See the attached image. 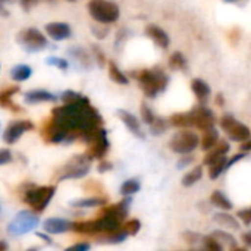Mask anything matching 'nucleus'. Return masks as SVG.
<instances>
[{
    "mask_svg": "<svg viewBox=\"0 0 251 251\" xmlns=\"http://www.w3.org/2000/svg\"><path fill=\"white\" fill-rule=\"evenodd\" d=\"M103 119L96 107L88 101L63 103L53 109L51 119L47 121L43 129V137L49 143H69L75 138H82L85 143L100 128Z\"/></svg>",
    "mask_w": 251,
    "mask_h": 251,
    "instance_id": "f257e3e1",
    "label": "nucleus"
},
{
    "mask_svg": "<svg viewBox=\"0 0 251 251\" xmlns=\"http://www.w3.org/2000/svg\"><path fill=\"white\" fill-rule=\"evenodd\" d=\"M137 78L143 93L150 99H154L159 93L165 91L169 82V76L159 68L143 69L138 72Z\"/></svg>",
    "mask_w": 251,
    "mask_h": 251,
    "instance_id": "f03ea898",
    "label": "nucleus"
},
{
    "mask_svg": "<svg viewBox=\"0 0 251 251\" xmlns=\"http://www.w3.org/2000/svg\"><path fill=\"white\" fill-rule=\"evenodd\" d=\"M88 12L99 24H113L119 19V6L112 0H90Z\"/></svg>",
    "mask_w": 251,
    "mask_h": 251,
    "instance_id": "7ed1b4c3",
    "label": "nucleus"
},
{
    "mask_svg": "<svg viewBox=\"0 0 251 251\" xmlns=\"http://www.w3.org/2000/svg\"><path fill=\"white\" fill-rule=\"evenodd\" d=\"M56 187L54 185H44V187H32L29 190L24 191V201L37 213H41L46 210L51 199L54 197Z\"/></svg>",
    "mask_w": 251,
    "mask_h": 251,
    "instance_id": "20e7f679",
    "label": "nucleus"
},
{
    "mask_svg": "<svg viewBox=\"0 0 251 251\" xmlns=\"http://www.w3.org/2000/svg\"><path fill=\"white\" fill-rule=\"evenodd\" d=\"M91 159L87 154L74 156L63 168H60V174L57 175V182L66 179H81L90 172Z\"/></svg>",
    "mask_w": 251,
    "mask_h": 251,
    "instance_id": "39448f33",
    "label": "nucleus"
},
{
    "mask_svg": "<svg viewBox=\"0 0 251 251\" xmlns=\"http://www.w3.org/2000/svg\"><path fill=\"white\" fill-rule=\"evenodd\" d=\"M35 213L29 210H22L16 213V216L7 225V232L13 237H19V235H25L34 231L40 224V219Z\"/></svg>",
    "mask_w": 251,
    "mask_h": 251,
    "instance_id": "423d86ee",
    "label": "nucleus"
},
{
    "mask_svg": "<svg viewBox=\"0 0 251 251\" xmlns=\"http://www.w3.org/2000/svg\"><path fill=\"white\" fill-rule=\"evenodd\" d=\"M200 143H201L200 137L196 132L184 129V131H179L175 135H172V138L169 141V147L174 153L185 156V154L193 153L200 146Z\"/></svg>",
    "mask_w": 251,
    "mask_h": 251,
    "instance_id": "0eeeda50",
    "label": "nucleus"
},
{
    "mask_svg": "<svg viewBox=\"0 0 251 251\" xmlns=\"http://www.w3.org/2000/svg\"><path fill=\"white\" fill-rule=\"evenodd\" d=\"M16 40L29 53L41 51L47 47V38L37 28H26V29L19 31L16 35Z\"/></svg>",
    "mask_w": 251,
    "mask_h": 251,
    "instance_id": "6e6552de",
    "label": "nucleus"
},
{
    "mask_svg": "<svg viewBox=\"0 0 251 251\" xmlns=\"http://www.w3.org/2000/svg\"><path fill=\"white\" fill-rule=\"evenodd\" d=\"M221 128L228 134V137L232 141L237 143H243L246 140L251 138V131L247 125H244L243 122L237 121L234 116L231 115H225L221 119Z\"/></svg>",
    "mask_w": 251,
    "mask_h": 251,
    "instance_id": "1a4fd4ad",
    "label": "nucleus"
},
{
    "mask_svg": "<svg viewBox=\"0 0 251 251\" xmlns=\"http://www.w3.org/2000/svg\"><path fill=\"white\" fill-rule=\"evenodd\" d=\"M88 150H87V156L93 160V159H103L104 154L107 153L109 147H110V143H109V138H107V131L104 128H99L93 135L91 138L88 140Z\"/></svg>",
    "mask_w": 251,
    "mask_h": 251,
    "instance_id": "9d476101",
    "label": "nucleus"
},
{
    "mask_svg": "<svg viewBox=\"0 0 251 251\" xmlns=\"http://www.w3.org/2000/svg\"><path fill=\"white\" fill-rule=\"evenodd\" d=\"M31 129H34V124L31 121H12L3 132V141L6 144H13L26 131H31Z\"/></svg>",
    "mask_w": 251,
    "mask_h": 251,
    "instance_id": "9b49d317",
    "label": "nucleus"
},
{
    "mask_svg": "<svg viewBox=\"0 0 251 251\" xmlns=\"http://www.w3.org/2000/svg\"><path fill=\"white\" fill-rule=\"evenodd\" d=\"M193 119H194V126H197L200 131H207L210 128H215L216 116L215 113L204 104H200L194 107L193 110Z\"/></svg>",
    "mask_w": 251,
    "mask_h": 251,
    "instance_id": "f8f14e48",
    "label": "nucleus"
},
{
    "mask_svg": "<svg viewBox=\"0 0 251 251\" xmlns=\"http://www.w3.org/2000/svg\"><path fill=\"white\" fill-rule=\"evenodd\" d=\"M96 226L99 234H112L122 229V219L112 213H100V218L96 219Z\"/></svg>",
    "mask_w": 251,
    "mask_h": 251,
    "instance_id": "ddd939ff",
    "label": "nucleus"
},
{
    "mask_svg": "<svg viewBox=\"0 0 251 251\" xmlns=\"http://www.w3.org/2000/svg\"><path fill=\"white\" fill-rule=\"evenodd\" d=\"M116 113H118V116L121 118V121L124 122V125L129 129V132H132V135H135L137 138H141V140L146 138L144 132L141 131L140 121H138V118H137L134 113H131V112H128V110H124V109H119Z\"/></svg>",
    "mask_w": 251,
    "mask_h": 251,
    "instance_id": "4468645a",
    "label": "nucleus"
},
{
    "mask_svg": "<svg viewBox=\"0 0 251 251\" xmlns=\"http://www.w3.org/2000/svg\"><path fill=\"white\" fill-rule=\"evenodd\" d=\"M43 229L49 234L57 235V234H65V232L71 231L72 224L63 218H49L43 222Z\"/></svg>",
    "mask_w": 251,
    "mask_h": 251,
    "instance_id": "2eb2a0df",
    "label": "nucleus"
},
{
    "mask_svg": "<svg viewBox=\"0 0 251 251\" xmlns=\"http://www.w3.org/2000/svg\"><path fill=\"white\" fill-rule=\"evenodd\" d=\"M44 28H46L47 35H49L51 40H54V41L66 40V38H69L71 34H72L71 26H69L68 24H65V22H50V24H47Z\"/></svg>",
    "mask_w": 251,
    "mask_h": 251,
    "instance_id": "dca6fc26",
    "label": "nucleus"
},
{
    "mask_svg": "<svg viewBox=\"0 0 251 251\" xmlns=\"http://www.w3.org/2000/svg\"><path fill=\"white\" fill-rule=\"evenodd\" d=\"M24 100L28 104H37L46 101H57V97L47 90H29L24 94Z\"/></svg>",
    "mask_w": 251,
    "mask_h": 251,
    "instance_id": "f3484780",
    "label": "nucleus"
},
{
    "mask_svg": "<svg viewBox=\"0 0 251 251\" xmlns=\"http://www.w3.org/2000/svg\"><path fill=\"white\" fill-rule=\"evenodd\" d=\"M146 34H147V37H150L162 49H168L169 44H171V38H169L168 32L165 29H162L160 26H157V25H149L146 28Z\"/></svg>",
    "mask_w": 251,
    "mask_h": 251,
    "instance_id": "a211bd4d",
    "label": "nucleus"
},
{
    "mask_svg": "<svg viewBox=\"0 0 251 251\" xmlns=\"http://www.w3.org/2000/svg\"><path fill=\"white\" fill-rule=\"evenodd\" d=\"M229 149H231V146H229L228 141H225V140H224V141H219L212 150L207 151V154H206V157H204V165L210 166V165L215 163L216 160L222 159L224 156H226V153L229 151Z\"/></svg>",
    "mask_w": 251,
    "mask_h": 251,
    "instance_id": "6ab92c4d",
    "label": "nucleus"
},
{
    "mask_svg": "<svg viewBox=\"0 0 251 251\" xmlns=\"http://www.w3.org/2000/svg\"><path fill=\"white\" fill-rule=\"evenodd\" d=\"M191 90H193V93L196 94V97H197L201 103H204V101L210 97V87H209V84H207L206 81H203L201 78H194V79L191 81Z\"/></svg>",
    "mask_w": 251,
    "mask_h": 251,
    "instance_id": "aec40b11",
    "label": "nucleus"
},
{
    "mask_svg": "<svg viewBox=\"0 0 251 251\" xmlns=\"http://www.w3.org/2000/svg\"><path fill=\"white\" fill-rule=\"evenodd\" d=\"M106 204H107V199H104V197H88V199L74 200V201L69 203L71 207H78V209L100 207V206H106Z\"/></svg>",
    "mask_w": 251,
    "mask_h": 251,
    "instance_id": "412c9836",
    "label": "nucleus"
},
{
    "mask_svg": "<svg viewBox=\"0 0 251 251\" xmlns=\"http://www.w3.org/2000/svg\"><path fill=\"white\" fill-rule=\"evenodd\" d=\"M213 221L219 226H222V228H228V229H234V231H238L241 228V225L237 221V218L232 216V215H229V213H225V212L224 213H216L213 216Z\"/></svg>",
    "mask_w": 251,
    "mask_h": 251,
    "instance_id": "4be33fe9",
    "label": "nucleus"
},
{
    "mask_svg": "<svg viewBox=\"0 0 251 251\" xmlns=\"http://www.w3.org/2000/svg\"><path fill=\"white\" fill-rule=\"evenodd\" d=\"M219 141H221V140H219V131H218L216 128H210V129L204 131V134H203V138H201V143H200L201 150L209 151V150H212Z\"/></svg>",
    "mask_w": 251,
    "mask_h": 251,
    "instance_id": "5701e85b",
    "label": "nucleus"
},
{
    "mask_svg": "<svg viewBox=\"0 0 251 251\" xmlns=\"http://www.w3.org/2000/svg\"><path fill=\"white\" fill-rule=\"evenodd\" d=\"M171 125L178 126V128H188L194 125L193 119V112H184V113H175L171 116Z\"/></svg>",
    "mask_w": 251,
    "mask_h": 251,
    "instance_id": "b1692460",
    "label": "nucleus"
},
{
    "mask_svg": "<svg viewBox=\"0 0 251 251\" xmlns=\"http://www.w3.org/2000/svg\"><path fill=\"white\" fill-rule=\"evenodd\" d=\"M212 235L224 246V249H229V250H237L238 249V244H237L235 238L229 232L222 231V229H216V231L212 232Z\"/></svg>",
    "mask_w": 251,
    "mask_h": 251,
    "instance_id": "393cba45",
    "label": "nucleus"
},
{
    "mask_svg": "<svg viewBox=\"0 0 251 251\" xmlns=\"http://www.w3.org/2000/svg\"><path fill=\"white\" fill-rule=\"evenodd\" d=\"M71 231H74V232H76V234H85V235H96V234H99L97 226H96V221L74 222Z\"/></svg>",
    "mask_w": 251,
    "mask_h": 251,
    "instance_id": "a878e982",
    "label": "nucleus"
},
{
    "mask_svg": "<svg viewBox=\"0 0 251 251\" xmlns=\"http://www.w3.org/2000/svg\"><path fill=\"white\" fill-rule=\"evenodd\" d=\"M31 75H32V69H31L28 65H24V63H19V65H16V66H13V68L10 69V76H12V79L18 81V82L26 81Z\"/></svg>",
    "mask_w": 251,
    "mask_h": 251,
    "instance_id": "bb28decb",
    "label": "nucleus"
},
{
    "mask_svg": "<svg viewBox=\"0 0 251 251\" xmlns=\"http://www.w3.org/2000/svg\"><path fill=\"white\" fill-rule=\"evenodd\" d=\"M228 157L226 156H224L222 159H219V160H216L215 163H212L210 166H209V178L210 179H218L226 169H228Z\"/></svg>",
    "mask_w": 251,
    "mask_h": 251,
    "instance_id": "cd10ccee",
    "label": "nucleus"
},
{
    "mask_svg": "<svg viewBox=\"0 0 251 251\" xmlns=\"http://www.w3.org/2000/svg\"><path fill=\"white\" fill-rule=\"evenodd\" d=\"M210 203L222 210H231L232 209V203L231 200L222 193V191H213L210 196Z\"/></svg>",
    "mask_w": 251,
    "mask_h": 251,
    "instance_id": "c85d7f7f",
    "label": "nucleus"
},
{
    "mask_svg": "<svg viewBox=\"0 0 251 251\" xmlns=\"http://www.w3.org/2000/svg\"><path fill=\"white\" fill-rule=\"evenodd\" d=\"M188 62L181 51H175L169 57V68L174 71H187Z\"/></svg>",
    "mask_w": 251,
    "mask_h": 251,
    "instance_id": "c756f323",
    "label": "nucleus"
},
{
    "mask_svg": "<svg viewBox=\"0 0 251 251\" xmlns=\"http://www.w3.org/2000/svg\"><path fill=\"white\" fill-rule=\"evenodd\" d=\"M109 76L112 81H115L116 84H121V85H126L129 82L128 76L118 68V65L115 62H109Z\"/></svg>",
    "mask_w": 251,
    "mask_h": 251,
    "instance_id": "7c9ffc66",
    "label": "nucleus"
},
{
    "mask_svg": "<svg viewBox=\"0 0 251 251\" xmlns=\"http://www.w3.org/2000/svg\"><path fill=\"white\" fill-rule=\"evenodd\" d=\"M18 91H19V87H10V88L3 90L1 94H0V103H1V106H3V107H10V109H15L16 112H19V110H18V106H15L13 101H12V97H13Z\"/></svg>",
    "mask_w": 251,
    "mask_h": 251,
    "instance_id": "2f4dec72",
    "label": "nucleus"
},
{
    "mask_svg": "<svg viewBox=\"0 0 251 251\" xmlns=\"http://www.w3.org/2000/svg\"><path fill=\"white\" fill-rule=\"evenodd\" d=\"M141 188V184L137 178H131V179H126L122 185H121V194L125 196V197H131L134 194H137Z\"/></svg>",
    "mask_w": 251,
    "mask_h": 251,
    "instance_id": "473e14b6",
    "label": "nucleus"
},
{
    "mask_svg": "<svg viewBox=\"0 0 251 251\" xmlns=\"http://www.w3.org/2000/svg\"><path fill=\"white\" fill-rule=\"evenodd\" d=\"M203 176V166H196L194 169H191L188 174L184 175L182 178V185L184 187H191L196 182H199Z\"/></svg>",
    "mask_w": 251,
    "mask_h": 251,
    "instance_id": "72a5a7b5",
    "label": "nucleus"
},
{
    "mask_svg": "<svg viewBox=\"0 0 251 251\" xmlns=\"http://www.w3.org/2000/svg\"><path fill=\"white\" fill-rule=\"evenodd\" d=\"M60 100L63 103H81V101H88V97L76 93V91H72V90H66L60 94Z\"/></svg>",
    "mask_w": 251,
    "mask_h": 251,
    "instance_id": "f704fd0d",
    "label": "nucleus"
},
{
    "mask_svg": "<svg viewBox=\"0 0 251 251\" xmlns=\"http://www.w3.org/2000/svg\"><path fill=\"white\" fill-rule=\"evenodd\" d=\"M169 125H171V121H166L160 116H156L154 122L150 125V132L153 135H162L169 128Z\"/></svg>",
    "mask_w": 251,
    "mask_h": 251,
    "instance_id": "c9c22d12",
    "label": "nucleus"
},
{
    "mask_svg": "<svg viewBox=\"0 0 251 251\" xmlns=\"http://www.w3.org/2000/svg\"><path fill=\"white\" fill-rule=\"evenodd\" d=\"M126 237H128V234L122 228L121 231H116V232H112V234H106V237L100 243H106V244H121V243H124L126 240Z\"/></svg>",
    "mask_w": 251,
    "mask_h": 251,
    "instance_id": "e433bc0d",
    "label": "nucleus"
},
{
    "mask_svg": "<svg viewBox=\"0 0 251 251\" xmlns=\"http://www.w3.org/2000/svg\"><path fill=\"white\" fill-rule=\"evenodd\" d=\"M140 229H141V222H140L138 219H131V221H128V222L124 225V231H125L129 237L137 235V234L140 232Z\"/></svg>",
    "mask_w": 251,
    "mask_h": 251,
    "instance_id": "4c0bfd02",
    "label": "nucleus"
},
{
    "mask_svg": "<svg viewBox=\"0 0 251 251\" xmlns=\"http://www.w3.org/2000/svg\"><path fill=\"white\" fill-rule=\"evenodd\" d=\"M203 244H204V249L212 251H221L224 250V246L213 237V235H209V237H204L203 240Z\"/></svg>",
    "mask_w": 251,
    "mask_h": 251,
    "instance_id": "58836bf2",
    "label": "nucleus"
},
{
    "mask_svg": "<svg viewBox=\"0 0 251 251\" xmlns=\"http://www.w3.org/2000/svg\"><path fill=\"white\" fill-rule=\"evenodd\" d=\"M46 62H47L49 65H51V66H56V68L62 69V71H66V69L69 68V62H68V60H65V59H62V57L50 56V57H47V59H46Z\"/></svg>",
    "mask_w": 251,
    "mask_h": 251,
    "instance_id": "ea45409f",
    "label": "nucleus"
},
{
    "mask_svg": "<svg viewBox=\"0 0 251 251\" xmlns=\"http://www.w3.org/2000/svg\"><path fill=\"white\" fill-rule=\"evenodd\" d=\"M141 118H143V121H144L147 125H151V124L154 122V119H156V115L153 113V110H151L146 103L141 104Z\"/></svg>",
    "mask_w": 251,
    "mask_h": 251,
    "instance_id": "a19ab883",
    "label": "nucleus"
},
{
    "mask_svg": "<svg viewBox=\"0 0 251 251\" xmlns=\"http://www.w3.org/2000/svg\"><path fill=\"white\" fill-rule=\"evenodd\" d=\"M182 237L185 238V243H188V244H191V246H193V244H197V243H203V240H204V237H201L200 234L193 232V231L184 232Z\"/></svg>",
    "mask_w": 251,
    "mask_h": 251,
    "instance_id": "79ce46f5",
    "label": "nucleus"
},
{
    "mask_svg": "<svg viewBox=\"0 0 251 251\" xmlns=\"http://www.w3.org/2000/svg\"><path fill=\"white\" fill-rule=\"evenodd\" d=\"M237 218L244 222L246 225H251V207H247V209H241L237 212Z\"/></svg>",
    "mask_w": 251,
    "mask_h": 251,
    "instance_id": "37998d69",
    "label": "nucleus"
},
{
    "mask_svg": "<svg viewBox=\"0 0 251 251\" xmlns=\"http://www.w3.org/2000/svg\"><path fill=\"white\" fill-rule=\"evenodd\" d=\"M69 54L75 56V57L81 62V65H82V63H90V62H91L90 57H88V54L84 53V50H81V49H78V51H75V49H72V50H69Z\"/></svg>",
    "mask_w": 251,
    "mask_h": 251,
    "instance_id": "c03bdc74",
    "label": "nucleus"
},
{
    "mask_svg": "<svg viewBox=\"0 0 251 251\" xmlns=\"http://www.w3.org/2000/svg\"><path fill=\"white\" fill-rule=\"evenodd\" d=\"M12 151L10 150H7V149H3L1 151H0V165L1 166H4V165H7V163H10L12 162Z\"/></svg>",
    "mask_w": 251,
    "mask_h": 251,
    "instance_id": "a18cd8bd",
    "label": "nucleus"
},
{
    "mask_svg": "<svg viewBox=\"0 0 251 251\" xmlns=\"http://www.w3.org/2000/svg\"><path fill=\"white\" fill-rule=\"evenodd\" d=\"M193 162H194V157H191V156L185 154V157H181V159L178 160L176 168H178V169H185V168H187V166H190Z\"/></svg>",
    "mask_w": 251,
    "mask_h": 251,
    "instance_id": "49530a36",
    "label": "nucleus"
},
{
    "mask_svg": "<svg viewBox=\"0 0 251 251\" xmlns=\"http://www.w3.org/2000/svg\"><path fill=\"white\" fill-rule=\"evenodd\" d=\"M112 168H113V165H112L109 160H101V162L99 163V166H97V169H99L100 174H103V172H106V171H110Z\"/></svg>",
    "mask_w": 251,
    "mask_h": 251,
    "instance_id": "de8ad7c7",
    "label": "nucleus"
},
{
    "mask_svg": "<svg viewBox=\"0 0 251 251\" xmlns=\"http://www.w3.org/2000/svg\"><path fill=\"white\" fill-rule=\"evenodd\" d=\"M93 51H94V54H96V57H97V60H99V63L103 66L104 65V59H103V54H101V50L97 47V46H93Z\"/></svg>",
    "mask_w": 251,
    "mask_h": 251,
    "instance_id": "09e8293b",
    "label": "nucleus"
},
{
    "mask_svg": "<svg viewBox=\"0 0 251 251\" xmlns=\"http://www.w3.org/2000/svg\"><path fill=\"white\" fill-rule=\"evenodd\" d=\"M246 157V151H243V153H240V154H235L229 162H228V169L234 165V163H237V162H240L241 159H244Z\"/></svg>",
    "mask_w": 251,
    "mask_h": 251,
    "instance_id": "8fccbe9b",
    "label": "nucleus"
},
{
    "mask_svg": "<svg viewBox=\"0 0 251 251\" xmlns=\"http://www.w3.org/2000/svg\"><path fill=\"white\" fill-rule=\"evenodd\" d=\"M69 250H81V251L90 250V244H87V243H78V244H75V246L69 247Z\"/></svg>",
    "mask_w": 251,
    "mask_h": 251,
    "instance_id": "3c124183",
    "label": "nucleus"
},
{
    "mask_svg": "<svg viewBox=\"0 0 251 251\" xmlns=\"http://www.w3.org/2000/svg\"><path fill=\"white\" fill-rule=\"evenodd\" d=\"M38 0H21V4H22V7L25 9V10H28L31 6H34L35 3H37Z\"/></svg>",
    "mask_w": 251,
    "mask_h": 251,
    "instance_id": "603ef678",
    "label": "nucleus"
},
{
    "mask_svg": "<svg viewBox=\"0 0 251 251\" xmlns=\"http://www.w3.org/2000/svg\"><path fill=\"white\" fill-rule=\"evenodd\" d=\"M37 237H38V238H41V240H43L44 243H47L49 246H51V244H53V241H51V238H50L49 235H46V234H43V232H37Z\"/></svg>",
    "mask_w": 251,
    "mask_h": 251,
    "instance_id": "864d4df0",
    "label": "nucleus"
},
{
    "mask_svg": "<svg viewBox=\"0 0 251 251\" xmlns=\"http://www.w3.org/2000/svg\"><path fill=\"white\" fill-rule=\"evenodd\" d=\"M243 243L251 249V232H246V234H243Z\"/></svg>",
    "mask_w": 251,
    "mask_h": 251,
    "instance_id": "5fc2aeb1",
    "label": "nucleus"
},
{
    "mask_svg": "<svg viewBox=\"0 0 251 251\" xmlns=\"http://www.w3.org/2000/svg\"><path fill=\"white\" fill-rule=\"evenodd\" d=\"M241 150L243 151H251V138L249 140H246V141H243V144H241Z\"/></svg>",
    "mask_w": 251,
    "mask_h": 251,
    "instance_id": "6e6d98bb",
    "label": "nucleus"
},
{
    "mask_svg": "<svg viewBox=\"0 0 251 251\" xmlns=\"http://www.w3.org/2000/svg\"><path fill=\"white\" fill-rule=\"evenodd\" d=\"M224 103H225L224 96H222V94H218V96H216V104H218V106H222Z\"/></svg>",
    "mask_w": 251,
    "mask_h": 251,
    "instance_id": "4d7b16f0",
    "label": "nucleus"
},
{
    "mask_svg": "<svg viewBox=\"0 0 251 251\" xmlns=\"http://www.w3.org/2000/svg\"><path fill=\"white\" fill-rule=\"evenodd\" d=\"M0 249H1V251H4L6 249H7V246H6V243H4V241H1V247H0Z\"/></svg>",
    "mask_w": 251,
    "mask_h": 251,
    "instance_id": "13d9d810",
    "label": "nucleus"
},
{
    "mask_svg": "<svg viewBox=\"0 0 251 251\" xmlns=\"http://www.w3.org/2000/svg\"><path fill=\"white\" fill-rule=\"evenodd\" d=\"M224 1H226V3H235V1H240V0H224Z\"/></svg>",
    "mask_w": 251,
    "mask_h": 251,
    "instance_id": "bf43d9fd",
    "label": "nucleus"
},
{
    "mask_svg": "<svg viewBox=\"0 0 251 251\" xmlns=\"http://www.w3.org/2000/svg\"><path fill=\"white\" fill-rule=\"evenodd\" d=\"M68 1H76V0H68Z\"/></svg>",
    "mask_w": 251,
    "mask_h": 251,
    "instance_id": "052dcab7",
    "label": "nucleus"
},
{
    "mask_svg": "<svg viewBox=\"0 0 251 251\" xmlns=\"http://www.w3.org/2000/svg\"><path fill=\"white\" fill-rule=\"evenodd\" d=\"M1 1H3V3H4V1H7V0H1Z\"/></svg>",
    "mask_w": 251,
    "mask_h": 251,
    "instance_id": "680f3d73",
    "label": "nucleus"
}]
</instances>
